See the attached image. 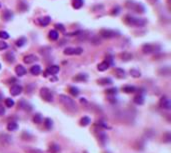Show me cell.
Masks as SVG:
<instances>
[{
  "mask_svg": "<svg viewBox=\"0 0 171 153\" xmlns=\"http://www.w3.org/2000/svg\"><path fill=\"white\" fill-rule=\"evenodd\" d=\"M59 99H60L61 103H62L63 105H64L65 107L68 109V110L72 111V112H74V111L78 110L77 104L75 103V101L73 100V99L70 98L69 96L64 95V94H61V95L59 96Z\"/></svg>",
  "mask_w": 171,
  "mask_h": 153,
  "instance_id": "1",
  "label": "cell"
},
{
  "mask_svg": "<svg viewBox=\"0 0 171 153\" xmlns=\"http://www.w3.org/2000/svg\"><path fill=\"white\" fill-rule=\"evenodd\" d=\"M125 22L129 25L133 26H143L146 24V20L143 18H136L132 16H126L125 17Z\"/></svg>",
  "mask_w": 171,
  "mask_h": 153,
  "instance_id": "2",
  "label": "cell"
},
{
  "mask_svg": "<svg viewBox=\"0 0 171 153\" xmlns=\"http://www.w3.org/2000/svg\"><path fill=\"white\" fill-rule=\"evenodd\" d=\"M40 95H41V97H42V98L44 99L45 101H47V102H52L53 101V94H52V92H51L48 88H46V87H44V88H41Z\"/></svg>",
  "mask_w": 171,
  "mask_h": 153,
  "instance_id": "3",
  "label": "cell"
},
{
  "mask_svg": "<svg viewBox=\"0 0 171 153\" xmlns=\"http://www.w3.org/2000/svg\"><path fill=\"white\" fill-rule=\"evenodd\" d=\"M83 52V49L80 47L76 48H72V47H68L64 50V54L65 55H79Z\"/></svg>",
  "mask_w": 171,
  "mask_h": 153,
  "instance_id": "4",
  "label": "cell"
},
{
  "mask_svg": "<svg viewBox=\"0 0 171 153\" xmlns=\"http://www.w3.org/2000/svg\"><path fill=\"white\" fill-rule=\"evenodd\" d=\"M157 49H159V46H156L153 44H145L142 47V51L145 54H150L153 52H157Z\"/></svg>",
  "mask_w": 171,
  "mask_h": 153,
  "instance_id": "5",
  "label": "cell"
},
{
  "mask_svg": "<svg viewBox=\"0 0 171 153\" xmlns=\"http://www.w3.org/2000/svg\"><path fill=\"white\" fill-rule=\"evenodd\" d=\"M100 35L104 38H113L117 36V32L113 30H110V29H102L100 31Z\"/></svg>",
  "mask_w": 171,
  "mask_h": 153,
  "instance_id": "6",
  "label": "cell"
},
{
  "mask_svg": "<svg viewBox=\"0 0 171 153\" xmlns=\"http://www.w3.org/2000/svg\"><path fill=\"white\" fill-rule=\"evenodd\" d=\"M0 143L3 145L10 144V143H12V137L8 134L2 133V134H0Z\"/></svg>",
  "mask_w": 171,
  "mask_h": 153,
  "instance_id": "7",
  "label": "cell"
},
{
  "mask_svg": "<svg viewBox=\"0 0 171 153\" xmlns=\"http://www.w3.org/2000/svg\"><path fill=\"white\" fill-rule=\"evenodd\" d=\"M59 70H60V68L59 66H57V65H52V66H50V67H48L47 68V70H46V72H45V76H47V75H55V74H57L58 72H59Z\"/></svg>",
  "mask_w": 171,
  "mask_h": 153,
  "instance_id": "8",
  "label": "cell"
},
{
  "mask_svg": "<svg viewBox=\"0 0 171 153\" xmlns=\"http://www.w3.org/2000/svg\"><path fill=\"white\" fill-rule=\"evenodd\" d=\"M22 90H23L22 86H20V85H14V86L11 87L10 93H11V95L17 96V95H19L21 92H22Z\"/></svg>",
  "mask_w": 171,
  "mask_h": 153,
  "instance_id": "9",
  "label": "cell"
},
{
  "mask_svg": "<svg viewBox=\"0 0 171 153\" xmlns=\"http://www.w3.org/2000/svg\"><path fill=\"white\" fill-rule=\"evenodd\" d=\"M160 105H161V107L162 108L167 109V110H169L170 107H171L169 99H168L167 97H165V96H163L162 98L160 99Z\"/></svg>",
  "mask_w": 171,
  "mask_h": 153,
  "instance_id": "10",
  "label": "cell"
},
{
  "mask_svg": "<svg viewBox=\"0 0 171 153\" xmlns=\"http://www.w3.org/2000/svg\"><path fill=\"white\" fill-rule=\"evenodd\" d=\"M36 60H38L37 57L33 54L26 55V56H24V58H23V61H24V63H26V64H31V63L35 62Z\"/></svg>",
  "mask_w": 171,
  "mask_h": 153,
  "instance_id": "11",
  "label": "cell"
},
{
  "mask_svg": "<svg viewBox=\"0 0 171 153\" xmlns=\"http://www.w3.org/2000/svg\"><path fill=\"white\" fill-rule=\"evenodd\" d=\"M15 72L18 76H23V75L26 74V69L23 65H17L15 67Z\"/></svg>",
  "mask_w": 171,
  "mask_h": 153,
  "instance_id": "12",
  "label": "cell"
},
{
  "mask_svg": "<svg viewBox=\"0 0 171 153\" xmlns=\"http://www.w3.org/2000/svg\"><path fill=\"white\" fill-rule=\"evenodd\" d=\"M109 63L107 62V61H103V62H101L100 64H98V66H97V69L99 70V71H105V70H107L109 68Z\"/></svg>",
  "mask_w": 171,
  "mask_h": 153,
  "instance_id": "13",
  "label": "cell"
},
{
  "mask_svg": "<svg viewBox=\"0 0 171 153\" xmlns=\"http://www.w3.org/2000/svg\"><path fill=\"white\" fill-rule=\"evenodd\" d=\"M38 22L40 25H42V26H47L48 24L50 23V17L46 16V17H42V18H39Z\"/></svg>",
  "mask_w": 171,
  "mask_h": 153,
  "instance_id": "14",
  "label": "cell"
},
{
  "mask_svg": "<svg viewBox=\"0 0 171 153\" xmlns=\"http://www.w3.org/2000/svg\"><path fill=\"white\" fill-rule=\"evenodd\" d=\"M30 72L32 75H38L40 74L41 72V67L39 66V65H34V66H32L30 68Z\"/></svg>",
  "mask_w": 171,
  "mask_h": 153,
  "instance_id": "15",
  "label": "cell"
},
{
  "mask_svg": "<svg viewBox=\"0 0 171 153\" xmlns=\"http://www.w3.org/2000/svg\"><path fill=\"white\" fill-rule=\"evenodd\" d=\"M122 90L125 93H134L136 91V88L134 86H131V85H126V86H124L122 88Z\"/></svg>",
  "mask_w": 171,
  "mask_h": 153,
  "instance_id": "16",
  "label": "cell"
},
{
  "mask_svg": "<svg viewBox=\"0 0 171 153\" xmlns=\"http://www.w3.org/2000/svg\"><path fill=\"white\" fill-rule=\"evenodd\" d=\"M133 101H134V103L137 104V105H142L144 103V97L142 95H137L134 97Z\"/></svg>",
  "mask_w": 171,
  "mask_h": 153,
  "instance_id": "17",
  "label": "cell"
},
{
  "mask_svg": "<svg viewBox=\"0 0 171 153\" xmlns=\"http://www.w3.org/2000/svg\"><path fill=\"white\" fill-rule=\"evenodd\" d=\"M83 5V0H73L72 6L75 9H80Z\"/></svg>",
  "mask_w": 171,
  "mask_h": 153,
  "instance_id": "18",
  "label": "cell"
},
{
  "mask_svg": "<svg viewBox=\"0 0 171 153\" xmlns=\"http://www.w3.org/2000/svg\"><path fill=\"white\" fill-rule=\"evenodd\" d=\"M58 37H59V33L56 30H51L49 32V38L51 40H57Z\"/></svg>",
  "mask_w": 171,
  "mask_h": 153,
  "instance_id": "19",
  "label": "cell"
},
{
  "mask_svg": "<svg viewBox=\"0 0 171 153\" xmlns=\"http://www.w3.org/2000/svg\"><path fill=\"white\" fill-rule=\"evenodd\" d=\"M49 152L51 153H58L60 152V146L58 144H52L49 148Z\"/></svg>",
  "mask_w": 171,
  "mask_h": 153,
  "instance_id": "20",
  "label": "cell"
},
{
  "mask_svg": "<svg viewBox=\"0 0 171 153\" xmlns=\"http://www.w3.org/2000/svg\"><path fill=\"white\" fill-rule=\"evenodd\" d=\"M90 122H91L90 118L87 117V116H84V117H82L81 120H80V125L81 126H87Z\"/></svg>",
  "mask_w": 171,
  "mask_h": 153,
  "instance_id": "21",
  "label": "cell"
},
{
  "mask_svg": "<svg viewBox=\"0 0 171 153\" xmlns=\"http://www.w3.org/2000/svg\"><path fill=\"white\" fill-rule=\"evenodd\" d=\"M98 83L100 85H109L112 83V80L110 78H101L98 80Z\"/></svg>",
  "mask_w": 171,
  "mask_h": 153,
  "instance_id": "22",
  "label": "cell"
},
{
  "mask_svg": "<svg viewBox=\"0 0 171 153\" xmlns=\"http://www.w3.org/2000/svg\"><path fill=\"white\" fill-rule=\"evenodd\" d=\"M18 128V124L16 122H9L8 125H7V129L9 131H14Z\"/></svg>",
  "mask_w": 171,
  "mask_h": 153,
  "instance_id": "23",
  "label": "cell"
},
{
  "mask_svg": "<svg viewBox=\"0 0 171 153\" xmlns=\"http://www.w3.org/2000/svg\"><path fill=\"white\" fill-rule=\"evenodd\" d=\"M44 126H45L46 129L50 130L51 128H52V126H53L52 120H51L50 118H46V119H45V121H44Z\"/></svg>",
  "mask_w": 171,
  "mask_h": 153,
  "instance_id": "24",
  "label": "cell"
},
{
  "mask_svg": "<svg viewBox=\"0 0 171 153\" xmlns=\"http://www.w3.org/2000/svg\"><path fill=\"white\" fill-rule=\"evenodd\" d=\"M42 120H43V119H42V116H41V114L37 113V114H35V115H34L33 121L36 123V124H40V123H42Z\"/></svg>",
  "mask_w": 171,
  "mask_h": 153,
  "instance_id": "25",
  "label": "cell"
},
{
  "mask_svg": "<svg viewBox=\"0 0 171 153\" xmlns=\"http://www.w3.org/2000/svg\"><path fill=\"white\" fill-rule=\"evenodd\" d=\"M98 138H99V141L101 142L102 144H105L106 141H107V136H106V134H105L104 132H100Z\"/></svg>",
  "mask_w": 171,
  "mask_h": 153,
  "instance_id": "26",
  "label": "cell"
},
{
  "mask_svg": "<svg viewBox=\"0 0 171 153\" xmlns=\"http://www.w3.org/2000/svg\"><path fill=\"white\" fill-rule=\"evenodd\" d=\"M5 58H6V60L9 63H13L14 61H15V57H14V54H13V53H11V52L7 53Z\"/></svg>",
  "mask_w": 171,
  "mask_h": 153,
  "instance_id": "27",
  "label": "cell"
},
{
  "mask_svg": "<svg viewBox=\"0 0 171 153\" xmlns=\"http://www.w3.org/2000/svg\"><path fill=\"white\" fill-rule=\"evenodd\" d=\"M130 74H131V76L134 77V78H138V77L141 76L140 71L137 70V69H131L130 70Z\"/></svg>",
  "mask_w": 171,
  "mask_h": 153,
  "instance_id": "28",
  "label": "cell"
},
{
  "mask_svg": "<svg viewBox=\"0 0 171 153\" xmlns=\"http://www.w3.org/2000/svg\"><path fill=\"white\" fill-rule=\"evenodd\" d=\"M14 100L13 99H11V98H6L5 99V106L6 107H8V108H11V107H13L14 106Z\"/></svg>",
  "mask_w": 171,
  "mask_h": 153,
  "instance_id": "29",
  "label": "cell"
},
{
  "mask_svg": "<svg viewBox=\"0 0 171 153\" xmlns=\"http://www.w3.org/2000/svg\"><path fill=\"white\" fill-rule=\"evenodd\" d=\"M73 79L76 80V81H85V80H87V76L85 74H78L77 76L74 77Z\"/></svg>",
  "mask_w": 171,
  "mask_h": 153,
  "instance_id": "30",
  "label": "cell"
},
{
  "mask_svg": "<svg viewBox=\"0 0 171 153\" xmlns=\"http://www.w3.org/2000/svg\"><path fill=\"white\" fill-rule=\"evenodd\" d=\"M69 91H70V93H71L73 96H77L78 94H79V89H78L77 87H74V86L70 87Z\"/></svg>",
  "mask_w": 171,
  "mask_h": 153,
  "instance_id": "31",
  "label": "cell"
},
{
  "mask_svg": "<svg viewBox=\"0 0 171 153\" xmlns=\"http://www.w3.org/2000/svg\"><path fill=\"white\" fill-rule=\"evenodd\" d=\"M130 59H132V55L130 54V53H123L122 54V60H124V61H128V60H130Z\"/></svg>",
  "mask_w": 171,
  "mask_h": 153,
  "instance_id": "32",
  "label": "cell"
},
{
  "mask_svg": "<svg viewBox=\"0 0 171 153\" xmlns=\"http://www.w3.org/2000/svg\"><path fill=\"white\" fill-rule=\"evenodd\" d=\"M25 42H26L25 38H20L19 40L16 41V45L18 46V47H22V46L25 44Z\"/></svg>",
  "mask_w": 171,
  "mask_h": 153,
  "instance_id": "33",
  "label": "cell"
},
{
  "mask_svg": "<svg viewBox=\"0 0 171 153\" xmlns=\"http://www.w3.org/2000/svg\"><path fill=\"white\" fill-rule=\"evenodd\" d=\"M0 38H1V39H8L9 34L7 33L6 31H0Z\"/></svg>",
  "mask_w": 171,
  "mask_h": 153,
  "instance_id": "34",
  "label": "cell"
},
{
  "mask_svg": "<svg viewBox=\"0 0 171 153\" xmlns=\"http://www.w3.org/2000/svg\"><path fill=\"white\" fill-rule=\"evenodd\" d=\"M116 73L118 76H120V77H124V74H125V72H124V70L123 69H120V68H116Z\"/></svg>",
  "mask_w": 171,
  "mask_h": 153,
  "instance_id": "35",
  "label": "cell"
},
{
  "mask_svg": "<svg viewBox=\"0 0 171 153\" xmlns=\"http://www.w3.org/2000/svg\"><path fill=\"white\" fill-rule=\"evenodd\" d=\"M7 47H8V45H7L6 42H4V41H0V50H5V49H7Z\"/></svg>",
  "mask_w": 171,
  "mask_h": 153,
  "instance_id": "36",
  "label": "cell"
},
{
  "mask_svg": "<svg viewBox=\"0 0 171 153\" xmlns=\"http://www.w3.org/2000/svg\"><path fill=\"white\" fill-rule=\"evenodd\" d=\"M106 93L107 94H111V95H115L117 93V89L116 88H110L108 90H106Z\"/></svg>",
  "mask_w": 171,
  "mask_h": 153,
  "instance_id": "37",
  "label": "cell"
},
{
  "mask_svg": "<svg viewBox=\"0 0 171 153\" xmlns=\"http://www.w3.org/2000/svg\"><path fill=\"white\" fill-rule=\"evenodd\" d=\"M98 125L99 126H101V127H103V128H109L108 126H107V124H105L104 122H102V121H99L98 122Z\"/></svg>",
  "mask_w": 171,
  "mask_h": 153,
  "instance_id": "38",
  "label": "cell"
},
{
  "mask_svg": "<svg viewBox=\"0 0 171 153\" xmlns=\"http://www.w3.org/2000/svg\"><path fill=\"white\" fill-rule=\"evenodd\" d=\"M56 27H57L58 29H60L61 31H64L65 29H64V27H63V25H61V24H56Z\"/></svg>",
  "mask_w": 171,
  "mask_h": 153,
  "instance_id": "39",
  "label": "cell"
},
{
  "mask_svg": "<svg viewBox=\"0 0 171 153\" xmlns=\"http://www.w3.org/2000/svg\"><path fill=\"white\" fill-rule=\"evenodd\" d=\"M4 113H5V109H4L3 106L0 105V115H3Z\"/></svg>",
  "mask_w": 171,
  "mask_h": 153,
  "instance_id": "40",
  "label": "cell"
},
{
  "mask_svg": "<svg viewBox=\"0 0 171 153\" xmlns=\"http://www.w3.org/2000/svg\"><path fill=\"white\" fill-rule=\"evenodd\" d=\"M0 68H1V64H0Z\"/></svg>",
  "mask_w": 171,
  "mask_h": 153,
  "instance_id": "41",
  "label": "cell"
},
{
  "mask_svg": "<svg viewBox=\"0 0 171 153\" xmlns=\"http://www.w3.org/2000/svg\"><path fill=\"white\" fill-rule=\"evenodd\" d=\"M0 6H1V4H0Z\"/></svg>",
  "mask_w": 171,
  "mask_h": 153,
  "instance_id": "42",
  "label": "cell"
}]
</instances>
